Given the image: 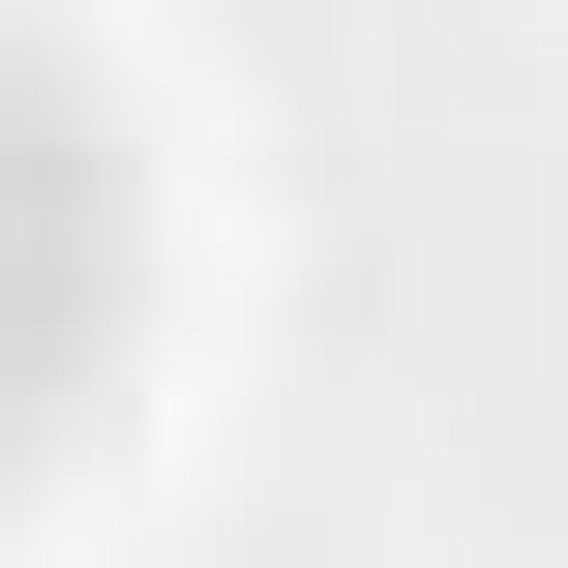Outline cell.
<instances>
[{"mask_svg": "<svg viewBox=\"0 0 568 568\" xmlns=\"http://www.w3.org/2000/svg\"><path fill=\"white\" fill-rule=\"evenodd\" d=\"M90 359V150H60V90H0V419Z\"/></svg>", "mask_w": 568, "mask_h": 568, "instance_id": "1", "label": "cell"}]
</instances>
